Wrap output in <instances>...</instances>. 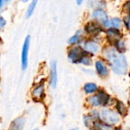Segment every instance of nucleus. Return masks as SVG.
Segmentation results:
<instances>
[{
    "instance_id": "1",
    "label": "nucleus",
    "mask_w": 130,
    "mask_h": 130,
    "mask_svg": "<svg viewBox=\"0 0 130 130\" xmlns=\"http://www.w3.org/2000/svg\"><path fill=\"white\" fill-rule=\"evenodd\" d=\"M103 54L107 60L113 72L117 75H125L128 71L126 59L119 50L112 46H107L103 50Z\"/></svg>"
},
{
    "instance_id": "2",
    "label": "nucleus",
    "mask_w": 130,
    "mask_h": 130,
    "mask_svg": "<svg viewBox=\"0 0 130 130\" xmlns=\"http://www.w3.org/2000/svg\"><path fill=\"white\" fill-rule=\"evenodd\" d=\"M98 118L100 121L111 126L117 124L120 120L119 114L110 109H103L99 111Z\"/></svg>"
},
{
    "instance_id": "3",
    "label": "nucleus",
    "mask_w": 130,
    "mask_h": 130,
    "mask_svg": "<svg viewBox=\"0 0 130 130\" xmlns=\"http://www.w3.org/2000/svg\"><path fill=\"white\" fill-rule=\"evenodd\" d=\"M87 102L91 107L106 106L110 102V96L104 91H100L96 94L88 97Z\"/></svg>"
},
{
    "instance_id": "4",
    "label": "nucleus",
    "mask_w": 130,
    "mask_h": 130,
    "mask_svg": "<svg viewBox=\"0 0 130 130\" xmlns=\"http://www.w3.org/2000/svg\"><path fill=\"white\" fill-rule=\"evenodd\" d=\"M30 44V37L27 35L24 41L22 50H21V69L25 70L27 68L28 65V53Z\"/></svg>"
},
{
    "instance_id": "5",
    "label": "nucleus",
    "mask_w": 130,
    "mask_h": 130,
    "mask_svg": "<svg viewBox=\"0 0 130 130\" xmlns=\"http://www.w3.org/2000/svg\"><path fill=\"white\" fill-rule=\"evenodd\" d=\"M30 97L34 101H41L43 100L45 97V86L43 82H38L32 88Z\"/></svg>"
},
{
    "instance_id": "6",
    "label": "nucleus",
    "mask_w": 130,
    "mask_h": 130,
    "mask_svg": "<svg viewBox=\"0 0 130 130\" xmlns=\"http://www.w3.org/2000/svg\"><path fill=\"white\" fill-rule=\"evenodd\" d=\"M86 53L87 52H85V50L80 46H73L70 48L68 52V58L72 62L78 63L82 57L86 54Z\"/></svg>"
},
{
    "instance_id": "7",
    "label": "nucleus",
    "mask_w": 130,
    "mask_h": 130,
    "mask_svg": "<svg viewBox=\"0 0 130 130\" xmlns=\"http://www.w3.org/2000/svg\"><path fill=\"white\" fill-rule=\"evenodd\" d=\"M58 75H57V64L56 61L50 63V85L51 88H55L57 85Z\"/></svg>"
},
{
    "instance_id": "8",
    "label": "nucleus",
    "mask_w": 130,
    "mask_h": 130,
    "mask_svg": "<svg viewBox=\"0 0 130 130\" xmlns=\"http://www.w3.org/2000/svg\"><path fill=\"white\" fill-rule=\"evenodd\" d=\"M106 34L108 40L111 43H117L119 40H121V34L117 28H109Z\"/></svg>"
},
{
    "instance_id": "9",
    "label": "nucleus",
    "mask_w": 130,
    "mask_h": 130,
    "mask_svg": "<svg viewBox=\"0 0 130 130\" xmlns=\"http://www.w3.org/2000/svg\"><path fill=\"white\" fill-rule=\"evenodd\" d=\"M85 30L86 31L87 34L90 35H97L102 30V29L98 24L91 21V22H88L85 25Z\"/></svg>"
},
{
    "instance_id": "10",
    "label": "nucleus",
    "mask_w": 130,
    "mask_h": 130,
    "mask_svg": "<svg viewBox=\"0 0 130 130\" xmlns=\"http://www.w3.org/2000/svg\"><path fill=\"white\" fill-rule=\"evenodd\" d=\"M95 69L98 75L102 78H106L109 74V71L107 66L101 60H98L95 62Z\"/></svg>"
},
{
    "instance_id": "11",
    "label": "nucleus",
    "mask_w": 130,
    "mask_h": 130,
    "mask_svg": "<svg viewBox=\"0 0 130 130\" xmlns=\"http://www.w3.org/2000/svg\"><path fill=\"white\" fill-rule=\"evenodd\" d=\"M92 17L98 20V21L101 22L103 24L108 21V17L105 11L101 8H97L92 12Z\"/></svg>"
},
{
    "instance_id": "12",
    "label": "nucleus",
    "mask_w": 130,
    "mask_h": 130,
    "mask_svg": "<svg viewBox=\"0 0 130 130\" xmlns=\"http://www.w3.org/2000/svg\"><path fill=\"white\" fill-rule=\"evenodd\" d=\"M25 124V119L23 117H19L13 120L10 124L9 130H23Z\"/></svg>"
},
{
    "instance_id": "13",
    "label": "nucleus",
    "mask_w": 130,
    "mask_h": 130,
    "mask_svg": "<svg viewBox=\"0 0 130 130\" xmlns=\"http://www.w3.org/2000/svg\"><path fill=\"white\" fill-rule=\"evenodd\" d=\"M84 50L85 52L88 53L94 54L98 52L99 50V46L98 44L92 40H88L84 44Z\"/></svg>"
},
{
    "instance_id": "14",
    "label": "nucleus",
    "mask_w": 130,
    "mask_h": 130,
    "mask_svg": "<svg viewBox=\"0 0 130 130\" xmlns=\"http://www.w3.org/2000/svg\"><path fill=\"white\" fill-rule=\"evenodd\" d=\"M104 25L106 27L108 28H117L119 29L122 26V21L119 18H113L110 20L108 19L107 21H106Z\"/></svg>"
},
{
    "instance_id": "15",
    "label": "nucleus",
    "mask_w": 130,
    "mask_h": 130,
    "mask_svg": "<svg viewBox=\"0 0 130 130\" xmlns=\"http://www.w3.org/2000/svg\"><path fill=\"white\" fill-rule=\"evenodd\" d=\"M83 90H84L85 94H94V93H95V92H97L98 91V87L95 83L89 82V83H86L84 85Z\"/></svg>"
},
{
    "instance_id": "16",
    "label": "nucleus",
    "mask_w": 130,
    "mask_h": 130,
    "mask_svg": "<svg viewBox=\"0 0 130 130\" xmlns=\"http://www.w3.org/2000/svg\"><path fill=\"white\" fill-rule=\"evenodd\" d=\"M94 130H114L113 126L104 123L101 121H95L94 124Z\"/></svg>"
},
{
    "instance_id": "17",
    "label": "nucleus",
    "mask_w": 130,
    "mask_h": 130,
    "mask_svg": "<svg viewBox=\"0 0 130 130\" xmlns=\"http://www.w3.org/2000/svg\"><path fill=\"white\" fill-rule=\"evenodd\" d=\"M37 2H38V0H32L31 2L30 3V5H28L27 11H26V17L27 18H30L33 14V13L36 8V6L37 5Z\"/></svg>"
},
{
    "instance_id": "18",
    "label": "nucleus",
    "mask_w": 130,
    "mask_h": 130,
    "mask_svg": "<svg viewBox=\"0 0 130 130\" xmlns=\"http://www.w3.org/2000/svg\"><path fill=\"white\" fill-rule=\"evenodd\" d=\"M81 41H82V35L78 34V33H77L69 39L68 43L71 45H75V44L80 43Z\"/></svg>"
},
{
    "instance_id": "19",
    "label": "nucleus",
    "mask_w": 130,
    "mask_h": 130,
    "mask_svg": "<svg viewBox=\"0 0 130 130\" xmlns=\"http://www.w3.org/2000/svg\"><path fill=\"white\" fill-rule=\"evenodd\" d=\"M79 62L83 64V65H85V66H90V65L92 64V59H91V58L88 55L85 54V55H84L82 57V59H80Z\"/></svg>"
},
{
    "instance_id": "20",
    "label": "nucleus",
    "mask_w": 130,
    "mask_h": 130,
    "mask_svg": "<svg viewBox=\"0 0 130 130\" xmlns=\"http://www.w3.org/2000/svg\"><path fill=\"white\" fill-rule=\"evenodd\" d=\"M88 4L90 7H98L100 5H102L103 2L101 0H88Z\"/></svg>"
},
{
    "instance_id": "21",
    "label": "nucleus",
    "mask_w": 130,
    "mask_h": 130,
    "mask_svg": "<svg viewBox=\"0 0 130 130\" xmlns=\"http://www.w3.org/2000/svg\"><path fill=\"white\" fill-rule=\"evenodd\" d=\"M117 110L120 114H122L126 112V107L123 103L119 101L117 102Z\"/></svg>"
},
{
    "instance_id": "22",
    "label": "nucleus",
    "mask_w": 130,
    "mask_h": 130,
    "mask_svg": "<svg viewBox=\"0 0 130 130\" xmlns=\"http://www.w3.org/2000/svg\"><path fill=\"white\" fill-rule=\"evenodd\" d=\"M5 25H6L5 19L2 16H0V31L5 27Z\"/></svg>"
},
{
    "instance_id": "23",
    "label": "nucleus",
    "mask_w": 130,
    "mask_h": 130,
    "mask_svg": "<svg viewBox=\"0 0 130 130\" xmlns=\"http://www.w3.org/2000/svg\"><path fill=\"white\" fill-rule=\"evenodd\" d=\"M124 23H125L126 27H127L129 30H130V14L127 15V16L125 18V19H124Z\"/></svg>"
},
{
    "instance_id": "24",
    "label": "nucleus",
    "mask_w": 130,
    "mask_h": 130,
    "mask_svg": "<svg viewBox=\"0 0 130 130\" xmlns=\"http://www.w3.org/2000/svg\"><path fill=\"white\" fill-rule=\"evenodd\" d=\"M124 9H125V11H126L127 13H129L130 14V0L129 1H128V2L124 5Z\"/></svg>"
},
{
    "instance_id": "25",
    "label": "nucleus",
    "mask_w": 130,
    "mask_h": 130,
    "mask_svg": "<svg viewBox=\"0 0 130 130\" xmlns=\"http://www.w3.org/2000/svg\"><path fill=\"white\" fill-rule=\"evenodd\" d=\"M77 1V3L78 4V5H80L82 2H83V0H76Z\"/></svg>"
},
{
    "instance_id": "26",
    "label": "nucleus",
    "mask_w": 130,
    "mask_h": 130,
    "mask_svg": "<svg viewBox=\"0 0 130 130\" xmlns=\"http://www.w3.org/2000/svg\"><path fill=\"white\" fill-rule=\"evenodd\" d=\"M2 0H0V8L2 6Z\"/></svg>"
},
{
    "instance_id": "27",
    "label": "nucleus",
    "mask_w": 130,
    "mask_h": 130,
    "mask_svg": "<svg viewBox=\"0 0 130 130\" xmlns=\"http://www.w3.org/2000/svg\"><path fill=\"white\" fill-rule=\"evenodd\" d=\"M21 2H28V0H21Z\"/></svg>"
},
{
    "instance_id": "28",
    "label": "nucleus",
    "mask_w": 130,
    "mask_h": 130,
    "mask_svg": "<svg viewBox=\"0 0 130 130\" xmlns=\"http://www.w3.org/2000/svg\"><path fill=\"white\" fill-rule=\"evenodd\" d=\"M33 130H38L37 129H33Z\"/></svg>"
},
{
    "instance_id": "29",
    "label": "nucleus",
    "mask_w": 130,
    "mask_h": 130,
    "mask_svg": "<svg viewBox=\"0 0 130 130\" xmlns=\"http://www.w3.org/2000/svg\"><path fill=\"white\" fill-rule=\"evenodd\" d=\"M70 130H75V129H70Z\"/></svg>"
},
{
    "instance_id": "30",
    "label": "nucleus",
    "mask_w": 130,
    "mask_h": 130,
    "mask_svg": "<svg viewBox=\"0 0 130 130\" xmlns=\"http://www.w3.org/2000/svg\"></svg>"
}]
</instances>
